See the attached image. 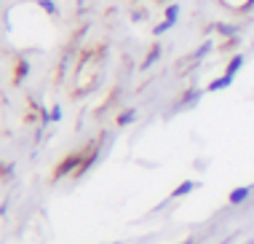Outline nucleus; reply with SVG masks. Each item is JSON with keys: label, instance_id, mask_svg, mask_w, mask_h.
<instances>
[{"label": "nucleus", "instance_id": "1", "mask_svg": "<svg viewBox=\"0 0 254 244\" xmlns=\"http://www.w3.org/2000/svg\"><path fill=\"white\" fill-rule=\"evenodd\" d=\"M252 196V185H241V188H235V191H230V196H228V201L230 204H244L246 198Z\"/></svg>", "mask_w": 254, "mask_h": 244}, {"label": "nucleus", "instance_id": "3", "mask_svg": "<svg viewBox=\"0 0 254 244\" xmlns=\"http://www.w3.org/2000/svg\"><path fill=\"white\" fill-rule=\"evenodd\" d=\"M244 67V54H235L233 59H230V65H228V70H225V75H230V78H235V73Z\"/></svg>", "mask_w": 254, "mask_h": 244}, {"label": "nucleus", "instance_id": "8", "mask_svg": "<svg viewBox=\"0 0 254 244\" xmlns=\"http://www.w3.org/2000/svg\"><path fill=\"white\" fill-rule=\"evenodd\" d=\"M134 118H137V110H126L121 118H118V126H126V123H131Z\"/></svg>", "mask_w": 254, "mask_h": 244}, {"label": "nucleus", "instance_id": "12", "mask_svg": "<svg viewBox=\"0 0 254 244\" xmlns=\"http://www.w3.org/2000/svg\"><path fill=\"white\" fill-rule=\"evenodd\" d=\"M244 244H254V239H249V242H244Z\"/></svg>", "mask_w": 254, "mask_h": 244}, {"label": "nucleus", "instance_id": "13", "mask_svg": "<svg viewBox=\"0 0 254 244\" xmlns=\"http://www.w3.org/2000/svg\"><path fill=\"white\" fill-rule=\"evenodd\" d=\"M185 244H193V239H188V242H185Z\"/></svg>", "mask_w": 254, "mask_h": 244}, {"label": "nucleus", "instance_id": "10", "mask_svg": "<svg viewBox=\"0 0 254 244\" xmlns=\"http://www.w3.org/2000/svg\"><path fill=\"white\" fill-rule=\"evenodd\" d=\"M217 30L222 32V35H235V32H238V27H230V24H219Z\"/></svg>", "mask_w": 254, "mask_h": 244}, {"label": "nucleus", "instance_id": "7", "mask_svg": "<svg viewBox=\"0 0 254 244\" xmlns=\"http://www.w3.org/2000/svg\"><path fill=\"white\" fill-rule=\"evenodd\" d=\"M198 97H201V92H198V89H193V92H188V94H185V99L179 102V107H185V105H193V102L198 99Z\"/></svg>", "mask_w": 254, "mask_h": 244}, {"label": "nucleus", "instance_id": "4", "mask_svg": "<svg viewBox=\"0 0 254 244\" xmlns=\"http://www.w3.org/2000/svg\"><path fill=\"white\" fill-rule=\"evenodd\" d=\"M195 185H198V183H193V180H185V183L182 185H177V188H174V198H179V196H188L190 194V191H195Z\"/></svg>", "mask_w": 254, "mask_h": 244}, {"label": "nucleus", "instance_id": "2", "mask_svg": "<svg viewBox=\"0 0 254 244\" xmlns=\"http://www.w3.org/2000/svg\"><path fill=\"white\" fill-rule=\"evenodd\" d=\"M230 83H233V78H230V75H219V78H214L206 89H209V92H222V89H228Z\"/></svg>", "mask_w": 254, "mask_h": 244}, {"label": "nucleus", "instance_id": "6", "mask_svg": "<svg viewBox=\"0 0 254 244\" xmlns=\"http://www.w3.org/2000/svg\"><path fill=\"white\" fill-rule=\"evenodd\" d=\"M177 19H179V5H169V8H166V19H163V22H169V24H177Z\"/></svg>", "mask_w": 254, "mask_h": 244}, {"label": "nucleus", "instance_id": "9", "mask_svg": "<svg viewBox=\"0 0 254 244\" xmlns=\"http://www.w3.org/2000/svg\"><path fill=\"white\" fill-rule=\"evenodd\" d=\"M209 51H212V43H203V46H201V49L193 54V59H203V56H206Z\"/></svg>", "mask_w": 254, "mask_h": 244}, {"label": "nucleus", "instance_id": "5", "mask_svg": "<svg viewBox=\"0 0 254 244\" xmlns=\"http://www.w3.org/2000/svg\"><path fill=\"white\" fill-rule=\"evenodd\" d=\"M155 59H161V46H152V49H150L148 59L142 62V70H148V67H152V62H155Z\"/></svg>", "mask_w": 254, "mask_h": 244}, {"label": "nucleus", "instance_id": "11", "mask_svg": "<svg viewBox=\"0 0 254 244\" xmlns=\"http://www.w3.org/2000/svg\"><path fill=\"white\" fill-rule=\"evenodd\" d=\"M41 8H46L48 14H56V5L51 3V0H41Z\"/></svg>", "mask_w": 254, "mask_h": 244}]
</instances>
